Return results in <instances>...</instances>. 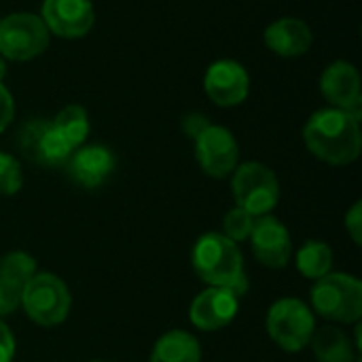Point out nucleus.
Returning <instances> with one entry per match:
<instances>
[{"label": "nucleus", "mask_w": 362, "mask_h": 362, "mask_svg": "<svg viewBox=\"0 0 362 362\" xmlns=\"http://www.w3.org/2000/svg\"><path fill=\"white\" fill-rule=\"evenodd\" d=\"M193 269L210 286L229 288L233 295L242 297L248 291V280L244 274V259L235 242L223 233H206L197 240L193 248Z\"/></svg>", "instance_id": "2"}, {"label": "nucleus", "mask_w": 362, "mask_h": 362, "mask_svg": "<svg viewBox=\"0 0 362 362\" xmlns=\"http://www.w3.org/2000/svg\"><path fill=\"white\" fill-rule=\"evenodd\" d=\"M314 42L312 28L295 17H282L267 25L265 30V45L269 51L282 57H299L310 51Z\"/></svg>", "instance_id": "16"}, {"label": "nucleus", "mask_w": 362, "mask_h": 362, "mask_svg": "<svg viewBox=\"0 0 362 362\" xmlns=\"http://www.w3.org/2000/svg\"><path fill=\"white\" fill-rule=\"evenodd\" d=\"M199 341L187 331H170L161 335L151 352V362H199Z\"/></svg>", "instance_id": "17"}, {"label": "nucleus", "mask_w": 362, "mask_h": 362, "mask_svg": "<svg viewBox=\"0 0 362 362\" xmlns=\"http://www.w3.org/2000/svg\"><path fill=\"white\" fill-rule=\"evenodd\" d=\"M204 89L216 106H238L250 91L248 70L235 59H218L206 70Z\"/></svg>", "instance_id": "10"}, {"label": "nucleus", "mask_w": 362, "mask_h": 362, "mask_svg": "<svg viewBox=\"0 0 362 362\" xmlns=\"http://www.w3.org/2000/svg\"><path fill=\"white\" fill-rule=\"evenodd\" d=\"M68 286L53 274H36L21 291V305L28 318L40 327H57L68 318L70 312Z\"/></svg>", "instance_id": "4"}, {"label": "nucleus", "mask_w": 362, "mask_h": 362, "mask_svg": "<svg viewBox=\"0 0 362 362\" xmlns=\"http://www.w3.org/2000/svg\"><path fill=\"white\" fill-rule=\"evenodd\" d=\"M238 308H240L238 295H233L229 288L210 286L193 299L189 318L193 327H197L199 331H218L225 329L235 318Z\"/></svg>", "instance_id": "13"}, {"label": "nucleus", "mask_w": 362, "mask_h": 362, "mask_svg": "<svg viewBox=\"0 0 362 362\" xmlns=\"http://www.w3.org/2000/svg\"><path fill=\"white\" fill-rule=\"evenodd\" d=\"M255 221L257 216L248 214L242 208H233L231 212H227V216L223 218V235L229 238L231 242H244L250 238L252 229H255Z\"/></svg>", "instance_id": "22"}, {"label": "nucleus", "mask_w": 362, "mask_h": 362, "mask_svg": "<svg viewBox=\"0 0 362 362\" xmlns=\"http://www.w3.org/2000/svg\"><path fill=\"white\" fill-rule=\"evenodd\" d=\"M4 74H6V62H4V59L0 57V83H2Z\"/></svg>", "instance_id": "29"}, {"label": "nucleus", "mask_w": 362, "mask_h": 362, "mask_svg": "<svg viewBox=\"0 0 362 362\" xmlns=\"http://www.w3.org/2000/svg\"><path fill=\"white\" fill-rule=\"evenodd\" d=\"M331 265L333 250L325 242H308L297 252V269L310 280H320L322 276L331 274Z\"/></svg>", "instance_id": "20"}, {"label": "nucleus", "mask_w": 362, "mask_h": 362, "mask_svg": "<svg viewBox=\"0 0 362 362\" xmlns=\"http://www.w3.org/2000/svg\"><path fill=\"white\" fill-rule=\"evenodd\" d=\"M15 356V337L11 329L0 320V362H11Z\"/></svg>", "instance_id": "28"}, {"label": "nucleus", "mask_w": 362, "mask_h": 362, "mask_svg": "<svg viewBox=\"0 0 362 362\" xmlns=\"http://www.w3.org/2000/svg\"><path fill=\"white\" fill-rule=\"evenodd\" d=\"M210 125V121L202 115V112H189L185 119H182V129L189 138H197L206 127Z\"/></svg>", "instance_id": "27"}, {"label": "nucleus", "mask_w": 362, "mask_h": 362, "mask_svg": "<svg viewBox=\"0 0 362 362\" xmlns=\"http://www.w3.org/2000/svg\"><path fill=\"white\" fill-rule=\"evenodd\" d=\"M15 117V102H13V95L11 91L0 83V134L11 125Z\"/></svg>", "instance_id": "26"}, {"label": "nucleus", "mask_w": 362, "mask_h": 362, "mask_svg": "<svg viewBox=\"0 0 362 362\" xmlns=\"http://www.w3.org/2000/svg\"><path fill=\"white\" fill-rule=\"evenodd\" d=\"M312 350L318 362H354L350 337L337 327H322L312 335Z\"/></svg>", "instance_id": "18"}, {"label": "nucleus", "mask_w": 362, "mask_h": 362, "mask_svg": "<svg viewBox=\"0 0 362 362\" xmlns=\"http://www.w3.org/2000/svg\"><path fill=\"white\" fill-rule=\"evenodd\" d=\"M312 305L327 320L354 325L362 316V282L350 274H327L312 288Z\"/></svg>", "instance_id": "3"}, {"label": "nucleus", "mask_w": 362, "mask_h": 362, "mask_svg": "<svg viewBox=\"0 0 362 362\" xmlns=\"http://www.w3.org/2000/svg\"><path fill=\"white\" fill-rule=\"evenodd\" d=\"M36 274V261L28 252H8L0 259V278L21 291Z\"/></svg>", "instance_id": "21"}, {"label": "nucleus", "mask_w": 362, "mask_h": 362, "mask_svg": "<svg viewBox=\"0 0 362 362\" xmlns=\"http://www.w3.org/2000/svg\"><path fill=\"white\" fill-rule=\"evenodd\" d=\"M195 157L208 176L225 178L238 168L240 148L233 134L227 127L210 123L195 138Z\"/></svg>", "instance_id": "9"}, {"label": "nucleus", "mask_w": 362, "mask_h": 362, "mask_svg": "<svg viewBox=\"0 0 362 362\" xmlns=\"http://www.w3.org/2000/svg\"><path fill=\"white\" fill-rule=\"evenodd\" d=\"M91 362H106V361H91Z\"/></svg>", "instance_id": "30"}, {"label": "nucleus", "mask_w": 362, "mask_h": 362, "mask_svg": "<svg viewBox=\"0 0 362 362\" xmlns=\"http://www.w3.org/2000/svg\"><path fill=\"white\" fill-rule=\"evenodd\" d=\"M49 47V30L34 13H11L0 19V55L28 62Z\"/></svg>", "instance_id": "7"}, {"label": "nucleus", "mask_w": 362, "mask_h": 362, "mask_svg": "<svg viewBox=\"0 0 362 362\" xmlns=\"http://www.w3.org/2000/svg\"><path fill=\"white\" fill-rule=\"evenodd\" d=\"M19 148L21 153L45 168H55V165H64L68 161V157L72 155V146L62 138V134L55 129L53 121H45V119H34L28 121L21 129H19Z\"/></svg>", "instance_id": "8"}, {"label": "nucleus", "mask_w": 362, "mask_h": 362, "mask_svg": "<svg viewBox=\"0 0 362 362\" xmlns=\"http://www.w3.org/2000/svg\"><path fill=\"white\" fill-rule=\"evenodd\" d=\"M316 331L312 310L299 299H280L267 312V333L286 352H301Z\"/></svg>", "instance_id": "6"}, {"label": "nucleus", "mask_w": 362, "mask_h": 362, "mask_svg": "<svg viewBox=\"0 0 362 362\" xmlns=\"http://www.w3.org/2000/svg\"><path fill=\"white\" fill-rule=\"evenodd\" d=\"M23 185L19 161L0 151V195H15Z\"/></svg>", "instance_id": "23"}, {"label": "nucleus", "mask_w": 362, "mask_h": 362, "mask_svg": "<svg viewBox=\"0 0 362 362\" xmlns=\"http://www.w3.org/2000/svg\"><path fill=\"white\" fill-rule=\"evenodd\" d=\"M346 229H348V233H350L352 242H354L356 246H361L362 244V204L361 202H356V204L352 206V210L348 212V216H346Z\"/></svg>", "instance_id": "25"}, {"label": "nucleus", "mask_w": 362, "mask_h": 362, "mask_svg": "<svg viewBox=\"0 0 362 362\" xmlns=\"http://www.w3.org/2000/svg\"><path fill=\"white\" fill-rule=\"evenodd\" d=\"M252 252L259 263L272 269H282L293 255V244L288 229L274 216H257L255 229L250 233Z\"/></svg>", "instance_id": "12"}, {"label": "nucleus", "mask_w": 362, "mask_h": 362, "mask_svg": "<svg viewBox=\"0 0 362 362\" xmlns=\"http://www.w3.org/2000/svg\"><path fill=\"white\" fill-rule=\"evenodd\" d=\"M53 125L72 148L83 146V142L89 136V117L87 110L78 104H70L62 108L53 119Z\"/></svg>", "instance_id": "19"}, {"label": "nucleus", "mask_w": 362, "mask_h": 362, "mask_svg": "<svg viewBox=\"0 0 362 362\" xmlns=\"http://www.w3.org/2000/svg\"><path fill=\"white\" fill-rule=\"evenodd\" d=\"M231 187L238 208L246 210L252 216L269 214L280 199L278 176L259 161L238 165Z\"/></svg>", "instance_id": "5"}, {"label": "nucleus", "mask_w": 362, "mask_h": 362, "mask_svg": "<svg viewBox=\"0 0 362 362\" xmlns=\"http://www.w3.org/2000/svg\"><path fill=\"white\" fill-rule=\"evenodd\" d=\"M21 305V288L0 278V318L11 316Z\"/></svg>", "instance_id": "24"}, {"label": "nucleus", "mask_w": 362, "mask_h": 362, "mask_svg": "<svg viewBox=\"0 0 362 362\" xmlns=\"http://www.w3.org/2000/svg\"><path fill=\"white\" fill-rule=\"evenodd\" d=\"M49 34L62 38H81L85 36L95 21V11L91 0H45L42 15Z\"/></svg>", "instance_id": "11"}, {"label": "nucleus", "mask_w": 362, "mask_h": 362, "mask_svg": "<svg viewBox=\"0 0 362 362\" xmlns=\"http://www.w3.org/2000/svg\"><path fill=\"white\" fill-rule=\"evenodd\" d=\"M320 89L333 108L348 110L361 121V74L350 62H333L322 72Z\"/></svg>", "instance_id": "14"}, {"label": "nucleus", "mask_w": 362, "mask_h": 362, "mask_svg": "<svg viewBox=\"0 0 362 362\" xmlns=\"http://www.w3.org/2000/svg\"><path fill=\"white\" fill-rule=\"evenodd\" d=\"M303 140L308 151L320 161L331 165H348L361 155V123L348 110L325 108L308 119Z\"/></svg>", "instance_id": "1"}, {"label": "nucleus", "mask_w": 362, "mask_h": 362, "mask_svg": "<svg viewBox=\"0 0 362 362\" xmlns=\"http://www.w3.org/2000/svg\"><path fill=\"white\" fill-rule=\"evenodd\" d=\"M70 178L85 187V189H95L108 180V176L115 172L117 159L110 148L102 144H87L78 146L72 151V155L66 161Z\"/></svg>", "instance_id": "15"}]
</instances>
